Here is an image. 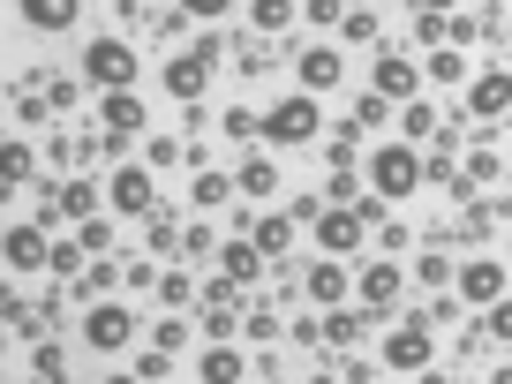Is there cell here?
I'll list each match as a JSON object with an SVG mask.
<instances>
[{
    "label": "cell",
    "mask_w": 512,
    "mask_h": 384,
    "mask_svg": "<svg viewBox=\"0 0 512 384\" xmlns=\"http://www.w3.org/2000/svg\"><path fill=\"white\" fill-rule=\"evenodd\" d=\"M422 189V151L415 144H377L369 151V196H384V204H400V196Z\"/></svg>",
    "instance_id": "obj_1"
},
{
    "label": "cell",
    "mask_w": 512,
    "mask_h": 384,
    "mask_svg": "<svg viewBox=\"0 0 512 384\" xmlns=\"http://www.w3.org/2000/svg\"><path fill=\"white\" fill-rule=\"evenodd\" d=\"M324 136V106L309 91H294V98H279L272 113H264V144H279V151H294V144H317Z\"/></svg>",
    "instance_id": "obj_2"
},
{
    "label": "cell",
    "mask_w": 512,
    "mask_h": 384,
    "mask_svg": "<svg viewBox=\"0 0 512 384\" xmlns=\"http://www.w3.org/2000/svg\"><path fill=\"white\" fill-rule=\"evenodd\" d=\"M83 76H91L98 91H136L144 68H136V46H128V38H91V46H83Z\"/></svg>",
    "instance_id": "obj_3"
},
{
    "label": "cell",
    "mask_w": 512,
    "mask_h": 384,
    "mask_svg": "<svg viewBox=\"0 0 512 384\" xmlns=\"http://www.w3.org/2000/svg\"><path fill=\"white\" fill-rule=\"evenodd\" d=\"M136 324L144 317H136L128 302H91L83 309V347L91 354H121V347H136Z\"/></svg>",
    "instance_id": "obj_4"
},
{
    "label": "cell",
    "mask_w": 512,
    "mask_h": 384,
    "mask_svg": "<svg viewBox=\"0 0 512 384\" xmlns=\"http://www.w3.org/2000/svg\"><path fill=\"white\" fill-rule=\"evenodd\" d=\"M211 68H219V46H211V38H196V46H181L174 61H166V91H174L181 106H204Z\"/></svg>",
    "instance_id": "obj_5"
},
{
    "label": "cell",
    "mask_w": 512,
    "mask_h": 384,
    "mask_svg": "<svg viewBox=\"0 0 512 384\" xmlns=\"http://www.w3.org/2000/svg\"><path fill=\"white\" fill-rule=\"evenodd\" d=\"M384 369H400V377H422V369H430L437 362V339H430V324H400V332H384Z\"/></svg>",
    "instance_id": "obj_6"
},
{
    "label": "cell",
    "mask_w": 512,
    "mask_h": 384,
    "mask_svg": "<svg viewBox=\"0 0 512 384\" xmlns=\"http://www.w3.org/2000/svg\"><path fill=\"white\" fill-rule=\"evenodd\" d=\"M46 256H53V241H46V226H38V219H16L8 234H0V264H8L16 279L46 272Z\"/></svg>",
    "instance_id": "obj_7"
},
{
    "label": "cell",
    "mask_w": 512,
    "mask_h": 384,
    "mask_svg": "<svg viewBox=\"0 0 512 384\" xmlns=\"http://www.w3.org/2000/svg\"><path fill=\"white\" fill-rule=\"evenodd\" d=\"M452 287H460L467 309H490L497 294H505V256H467L460 272H452Z\"/></svg>",
    "instance_id": "obj_8"
},
{
    "label": "cell",
    "mask_w": 512,
    "mask_h": 384,
    "mask_svg": "<svg viewBox=\"0 0 512 384\" xmlns=\"http://www.w3.org/2000/svg\"><path fill=\"white\" fill-rule=\"evenodd\" d=\"M294 83H302L309 98L339 91V83H347V61H339V46H302V53H294Z\"/></svg>",
    "instance_id": "obj_9"
},
{
    "label": "cell",
    "mask_w": 512,
    "mask_h": 384,
    "mask_svg": "<svg viewBox=\"0 0 512 384\" xmlns=\"http://www.w3.org/2000/svg\"><path fill=\"white\" fill-rule=\"evenodd\" d=\"M400 287H407V272L392 264V256H377V264H362V272H354V294H362L369 317H384V309L400 302Z\"/></svg>",
    "instance_id": "obj_10"
},
{
    "label": "cell",
    "mask_w": 512,
    "mask_h": 384,
    "mask_svg": "<svg viewBox=\"0 0 512 384\" xmlns=\"http://www.w3.org/2000/svg\"><path fill=\"white\" fill-rule=\"evenodd\" d=\"M362 234H369V226H362V211H354V204H324L317 211V249L354 256V249H362Z\"/></svg>",
    "instance_id": "obj_11"
},
{
    "label": "cell",
    "mask_w": 512,
    "mask_h": 384,
    "mask_svg": "<svg viewBox=\"0 0 512 384\" xmlns=\"http://www.w3.org/2000/svg\"><path fill=\"white\" fill-rule=\"evenodd\" d=\"M106 204L121 211V219H144V211L159 204V189H151V166H121V174L106 181Z\"/></svg>",
    "instance_id": "obj_12"
},
{
    "label": "cell",
    "mask_w": 512,
    "mask_h": 384,
    "mask_svg": "<svg viewBox=\"0 0 512 384\" xmlns=\"http://www.w3.org/2000/svg\"><path fill=\"white\" fill-rule=\"evenodd\" d=\"M369 91L392 98V106H407V98H422V68L407 61V53H377V76H369Z\"/></svg>",
    "instance_id": "obj_13"
},
{
    "label": "cell",
    "mask_w": 512,
    "mask_h": 384,
    "mask_svg": "<svg viewBox=\"0 0 512 384\" xmlns=\"http://www.w3.org/2000/svg\"><path fill=\"white\" fill-rule=\"evenodd\" d=\"M467 113H475V121H505L512 113V76L505 68H482V76L467 83Z\"/></svg>",
    "instance_id": "obj_14"
},
{
    "label": "cell",
    "mask_w": 512,
    "mask_h": 384,
    "mask_svg": "<svg viewBox=\"0 0 512 384\" xmlns=\"http://www.w3.org/2000/svg\"><path fill=\"white\" fill-rule=\"evenodd\" d=\"M241 377H249V354L226 347V339H211V347L196 354V384H241Z\"/></svg>",
    "instance_id": "obj_15"
},
{
    "label": "cell",
    "mask_w": 512,
    "mask_h": 384,
    "mask_svg": "<svg viewBox=\"0 0 512 384\" xmlns=\"http://www.w3.org/2000/svg\"><path fill=\"white\" fill-rule=\"evenodd\" d=\"M16 16L31 23V31L61 38V31H76V16H83V0H16Z\"/></svg>",
    "instance_id": "obj_16"
},
{
    "label": "cell",
    "mask_w": 512,
    "mask_h": 384,
    "mask_svg": "<svg viewBox=\"0 0 512 384\" xmlns=\"http://www.w3.org/2000/svg\"><path fill=\"white\" fill-rule=\"evenodd\" d=\"M302 287H309V302L339 309V302H347V287H354V279H347V264H339V256H317V264L302 272Z\"/></svg>",
    "instance_id": "obj_17"
},
{
    "label": "cell",
    "mask_w": 512,
    "mask_h": 384,
    "mask_svg": "<svg viewBox=\"0 0 512 384\" xmlns=\"http://www.w3.org/2000/svg\"><path fill=\"white\" fill-rule=\"evenodd\" d=\"M219 264H226V287H249V279H264L272 256H256V241L234 234V241H219Z\"/></svg>",
    "instance_id": "obj_18"
},
{
    "label": "cell",
    "mask_w": 512,
    "mask_h": 384,
    "mask_svg": "<svg viewBox=\"0 0 512 384\" xmlns=\"http://www.w3.org/2000/svg\"><path fill=\"white\" fill-rule=\"evenodd\" d=\"M369 339V309H332L317 317V347H362Z\"/></svg>",
    "instance_id": "obj_19"
},
{
    "label": "cell",
    "mask_w": 512,
    "mask_h": 384,
    "mask_svg": "<svg viewBox=\"0 0 512 384\" xmlns=\"http://www.w3.org/2000/svg\"><path fill=\"white\" fill-rule=\"evenodd\" d=\"M98 196H106V189H91V181L76 174V181H61V189H53L46 219H76V226H83V219H91V211H98Z\"/></svg>",
    "instance_id": "obj_20"
},
{
    "label": "cell",
    "mask_w": 512,
    "mask_h": 384,
    "mask_svg": "<svg viewBox=\"0 0 512 384\" xmlns=\"http://www.w3.org/2000/svg\"><path fill=\"white\" fill-rule=\"evenodd\" d=\"M98 113H106V136H144V121H151L136 91H106V106H98Z\"/></svg>",
    "instance_id": "obj_21"
},
{
    "label": "cell",
    "mask_w": 512,
    "mask_h": 384,
    "mask_svg": "<svg viewBox=\"0 0 512 384\" xmlns=\"http://www.w3.org/2000/svg\"><path fill=\"white\" fill-rule=\"evenodd\" d=\"M31 174H38L31 144H23V136H0V189H23Z\"/></svg>",
    "instance_id": "obj_22"
},
{
    "label": "cell",
    "mask_w": 512,
    "mask_h": 384,
    "mask_svg": "<svg viewBox=\"0 0 512 384\" xmlns=\"http://www.w3.org/2000/svg\"><path fill=\"white\" fill-rule=\"evenodd\" d=\"M339 38H347V46H384V16L377 8H347V16H339Z\"/></svg>",
    "instance_id": "obj_23"
},
{
    "label": "cell",
    "mask_w": 512,
    "mask_h": 384,
    "mask_svg": "<svg viewBox=\"0 0 512 384\" xmlns=\"http://www.w3.org/2000/svg\"><path fill=\"white\" fill-rule=\"evenodd\" d=\"M241 234L256 241V256H287V241H294V219H249Z\"/></svg>",
    "instance_id": "obj_24"
},
{
    "label": "cell",
    "mask_w": 512,
    "mask_h": 384,
    "mask_svg": "<svg viewBox=\"0 0 512 384\" xmlns=\"http://www.w3.org/2000/svg\"><path fill=\"white\" fill-rule=\"evenodd\" d=\"M226 196H234V174H219V166H204V174L189 181V204H196V211H219Z\"/></svg>",
    "instance_id": "obj_25"
},
{
    "label": "cell",
    "mask_w": 512,
    "mask_h": 384,
    "mask_svg": "<svg viewBox=\"0 0 512 384\" xmlns=\"http://www.w3.org/2000/svg\"><path fill=\"white\" fill-rule=\"evenodd\" d=\"M422 83H437V91L467 83V61H460V46H437V53H430V68H422Z\"/></svg>",
    "instance_id": "obj_26"
},
{
    "label": "cell",
    "mask_w": 512,
    "mask_h": 384,
    "mask_svg": "<svg viewBox=\"0 0 512 384\" xmlns=\"http://www.w3.org/2000/svg\"><path fill=\"white\" fill-rule=\"evenodd\" d=\"M294 16H302V8H294V0H256V8H249V23H256V38H279V31H287V23Z\"/></svg>",
    "instance_id": "obj_27"
},
{
    "label": "cell",
    "mask_w": 512,
    "mask_h": 384,
    "mask_svg": "<svg viewBox=\"0 0 512 384\" xmlns=\"http://www.w3.org/2000/svg\"><path fill=\"white\" fill-rule=\"evenodd\" d=\"M324 159H332V174H347V166L362 159V128H354V121L332 128V136H324Z\"/></svg>",
    "instance_id": "obj_28"
},
{
    "label": "cell",
    "mask_w": 512,
    "mask_h": 384,
    "mask_svg": "<svg viewBox=\"0 0 512 384\" xmlns=\"http://www.w3.org/2000/svg\"><path fill=\"white\" fill-rule=\"evenodd\" d=\"M234 189H241V196H272V189H279V166H272V159H241Z\"/></svg>",
    "instance_id": "obj_29"
},
{
    "label": "cell",
    "mask_w": 512,
    "mask_h": 384,
    "mask_svg": "<svg viewBox=\"0 0 512 384\" xmlns=\"http://www.w3.org/2000/svg\"><path fill=\"white\" fill-rule=\"evenodd\" d=\"M400 128H407V136L422 144V136H437L445 121H437V106H430V98H407V106H400Z\"/></svg>",
    "instance_id": "obj_30"
},
{
    "label": "cell",
    "mask_w": 512,
    "mask_h": 384,
    "mask_svg": "<svg viewBox=\"0 0 512 384\" xmlns=\"http://www.w3.org/2000/svg\"><path fill=\"white\" fill-rule=\"evenodd\" d=\"M219 128L234 136V144H256V136H264V113H249V106H226V113H219Z\"/></svg>",
    "instance_id": "obj_31"
},
{
    "label": "cell",
    "mask_w": 512,
    "mask_h": 384,
    "mask_svg": "<svg viewBox=\"0 0 512 384\" xmlns=\"http://www.w3.org/2000/svg\"><path fill=\"white\" fill-rule=\"evenodd\" d=\"M452 272H460V264H452V256H415V279H422V287H452Z\"/></svg>",
    "instance_id": "obj_32"
},
{
    "label": "cell",
    "mask_w": 512,
    "mask_h": 384,
    "mask_svg": "<svg viewBox=\"0 0 512 384\" xmlns=\"http://www.w3.org/2000/svg\"><path fill=\"white\" fill-rule=\"evenodd\" d=\"M384 121H392V98H377V91L354 98V128H384Z\"/></svg>",
    "instance_id": "obj_33"
},
{
    "label": "cell",
    "mask_w": 512,
    "mask_h": 384,
    "mask_svg": "<svg viewBox=\"0 0 512 384\" xmlns=\"http://www.w3.org/2000/svg\"><path fill=\"white\" fill-rule=\"evenodd\" d=\"M151 347L181 354V347H189V317H159V324H151Z\"/></svg>",
    "instance_id": "obj_34"
},
{
    "label": "cell",
    "mask_w": 512,
    "mask_h": 384,
    "mask_svg": "<svg viewBox=\"0 0 512 384\" xmlns=\"http://www.w3.org/2000/svg\"><path fill=\"white\" fill-rule=\"evenodd\" d=\"M31 369H38L46 384H68V377H61L68 362H61V347H53V339H38V347H31Z\"/></svg>",
    "instance_id": "obj_35"
},
{
    "label": "cell",
    "mask_w": 512,
    "mask_h": 384,
    "mask_svg": "<svg viewBox=\"0 0 512 384\" xmlns=\"http://www.w3.org/2000/svg\"><path fill=\"white\" fill-rule=\"evenodd\" d=\"M159 302H166V309H189V302H196L189 272H159Z\"/></svg>",
    "instance_id": "obj_36"
},
{
    "label": "cell",
    "mask_w": 512,
    "mask_h": 384,
    "mask_svg": "<svg viewBox=\"0 0 512 384\" xmlns=\"http://www.w3.org/2000/svg\"><path fill=\"white\" fill-rule=\"evenodd\" d=\"M46 272H53V279H76V272H83V249H76V241H53Z\"/></svg>",
    "instance_id": "obj_37"
},
{
    "label": "cell",
    "mask_w": 512,
    "mask_h": 384,
    "mask_svg": "<svg viewBox=\"0 0 512 384\" xmlns=\"http://www.w3.org/2000/svg\"><path fill=\"white\" fill-rule=\"evenodd\" d=\"M174 16H196V23H219V16H234V0H174Z\"/></svg>",
    "instance_id": "obj_38"
},
{
    "label": "cell",
    "mask_w": 512,
    "mask_h": 384,
    "mask_svg": "<svg viewBox=\"0 0 512 384\" xmlns=\"http://www.w3.org/2000/svg\"><path fill=\"white\" fill-rule=\"evenodd\" d=\"M482 332H490V339H512V294H497V302L482 309Z\"/></svg>",
    "instance_id": "obj_39"
},
{
    "label": "cell",
    "mask_w": 512,
    "mask_h": 384,
    "mask_svg": "<svg viewBox=\"0 0 512 384\" xmlns=\"http://www.w3.org/2000/svg\"><path fill=\"white\" fill-rule=\"evenodd\" d=\"M181 256H219V234H211L204 219H189V234H181Z\"/></svg>",
    "instance_id": "obj_40"
},
{
    "label": "cell",
    "mask_w": 512,
    "mask_h": 384,
    "mask_svg": "<svg viewBox=\"0 0 512 384\" xmlns=\"http://www.w3.org/2000/svg\"><path fill=\"white\" fill-rule=\"evenodd\" d=\"M241 339H249V347H264V339H279V317H272V309H256V317H241Z\"/></svg>",
    "instance_id": "obj_41"
},
{
    "label": "cell",
    "mask_w": 512,
    "mask_h": 384,
    "mask_svg": "<svg viewBox=\"0 0 512 384\" xmlns=\"http://www.w3.org/2000/svg\"><path fill=\"white\" fill-rule=\"evenodd\" d=\"M136 377H144V384H159V377H174V354H166V347H151V354H136Z\"/></svg>",
    "instance_id": "obj_42"
},
{
    "label": "cell",
    "mask_w": 512,
    "mask_h": 384,
    "mask_svg": "<svg viewBox=\"0 0 512 384\" xmlns=\"http://www.w3.org/2000/svg\"><path fill=\"white\" fill-rule=\"evenodd\" d=\"M121 279H128V287H136V294H159V272H151L144 256H128V264H121Z\"/></svg>",
    "instance_id": "obj_43"
},
{
    "label": "cell",
    "mask_w": 512,
    "mask_h": 384,
    "mask_svg": "<svg viewBox=\"0 0 512 384\" xmlns=\"http://www.w3.org/2000/svg\"><path fill=\"white\" fill-rule=\"evenodd\" d=\"M354 196H362V181H354V174H332V181H324V204H354Z\"/></svg>",
    "instance_id": "obj_44"
},
{
    "label": "cell",
    "mask_w": 512,
    "mask_h": 384,
    "mask_svg": "<svg viewBox=\"0 0 512 384\" xmlns=\"http://www.w3.org/2000/svg\"><path fill=\"white\" fill-rule=\"evenodd\" d=\"M106 241H113L106 219H83V226H76V249H106Z\"/></svg>",
    "instance_id": "obj_45"
},
{
    "label": "cell",
    "mask_w": 512,
    "mask_h": 384,
    "mask_svg": "<svg viewBox=\"0 0 512 384\" xmlns=\"http://www.w3.org/2000/svg\"><path fill=\"white\" fill-rule=\"evenodd\" d=\"M302 16L309 23H339V16H347V0H302Z\"/></svg>",
    "instance_id": "obj_46"
},
{
    "label": "cell",
    "mask_w": 512,
    "mask_h": 384,
    "mask_svg": "<svg viewBox=\"0 0 512 384\" xmlns=\"http://www.w3.org/2000/svg\"><path fill=\"white\" fill-rule=\"evenodd\" d=\"M317 211H324V196L309 189V196H294V211H287V219H294V226H317Z\"/></svg>",
    "instance_id": "obj_47"
},
{
    "label": "cell",
    "mask_w": 512,
    "mask_h": 384,
    "mask_svg": "<svg viewBox=\"0 0 512 384\" xmlns=\"http://www.w3.org/2000/svg\"><path fill=\"white\" fill-rule=\"evenodd\" d=\"M415 46H430V53L445 46V16H422V23H415Z\"/></svg>",
    "instance_id": "obj_48"
},
{
    "label": "cell",
    "mask_w": 512,
    "mask_h": 384,
    "mask_svg": "<svg viewBox=\"0 0 512 384\" xmlns=\"http://www.w3.org/2000/svg\"><path fill=\"white\" fill-rule=\"evenodd\" d=\"M505 174V166H497V151H475V159H467V181H497Z\"/></svg>",
    "instance_id": "obj_49"
},
{
    "label": "cell",
    "mask_w": 512,
    "mask_h": 384,
    "mask_svg": "<svg viewBox=\"0 0 512 384\" xmlns=\"http://www.w3.org/2000/svg\"><path fill=\"white\" fill-rule=\"evenodd\" d=\"M415 8L422 16H452V0H415Z\"/></svg>",
    "instance_id": "obj_50"
},
{
    "label": "cell",
    "mask_w": 512,
    "mask_h": 384,
    "mask_svg": "<svg viewBox=\"0 0 512 384\" xmlns=\"http://www.w3.org/2000/svg\"><path fill=\"white\" fill-rule=\"evenodd\" d=\"M106 384H144V377H136V369H128V377H106Z\"/></svg>",
    "instance_id": "obj_51"
},
{
    "label": "cell",
    "mask_w": 512,
    "mask_h": 384,
    "mask_svg": "<svg viewBox=\"0 0 512 384\" xmlns=\"http://www.w3.org/2000/svg\"><path fill=\"white\" fill-rule=\"evenodd\" d=\"M136 8H144V0H121V16H136Z\"/></svg>",
    "instance_id": "obj_52"
}]
</instances>
